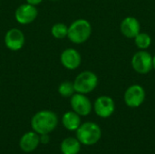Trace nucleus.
I'll return each mask as SVG.
<instances>
[{
	"label": "nucleus",
	"mask_w": 155,
	"mask_h": 154,
	"mask_svg": "<svg viewBox=\"0 0 155 154\" xmlns=\"http://www.w3.org/2000/svg\"><path fill=\"white\" fill-rule=\"evenodd\" d=\"M58 125L57 115L49 110L37 112L31 119V127L34 132L41 134H49Z\"/></svg>",
	"instance_id": "nucleus-1"
},
{
	"label": "nucleus",
	"mask_w": 155,
	"mask_h": 154,
	"mask_svg": "<svg viewBox=\"0 0 155 154\" xmlns=\"http://www.w3.org/2000/svg\"><path fill=\"white\" fill-rule=\"evenodd\" d=\"M75 132L78 141L81 143V144L86 146L96 144L102 137V131L100 126L92 122H86L83 124L81 123Z\"/></svg>",
	"instance_id": "nucleus-2"
},
{
	"label": "nucleus",
	"mask_w": 155,
	"mask_h": 154,
	"mask_svg": "<svg viewBox=\"0 0 155 154\" xmlns=\"http://www.w3.org/2000/svg\"><path fill=\"white\" fill-rule=\"evenodd\" d=\"M92 34L91 24L85 19H77L68 26L67 37L74 44L86 42Z\"/></svg>",
	"instance_id": "nucleus-3"
},
{
	"label": "nucleus",
	"mask_w": 155,
	"mask_h": 154,
	"mask_svg": "<svg viewBox=\"0 0 155 154\" xmlns=\"http://www.w3.org/2000/svg\"><path fill=\"white\" fill-rule=\"evenodd\" d=\"M73 83L75 93L86 94L93 92L97 87L98 77L91 71H84L80 73Z\"/></svg>",
	"instance_id": "nucleus-4"
},
{
	"label": "nucleus",
	"mask_w": 155,
	"mask_h": 154,
	"mask_svg": "<svg viewBox=\"0 0 155 154\" xmlns=\"http://www.w3.org/2000/svg\"><path fill=\"white\" fill-rule=\"evenodd\" d=\"M70 104L74 113L80 116H87L92 112V103L89 98L83 93H75L70 97Z\"/></svg>",
	"instance_id": "nucleus-5"
},
{
	"label": "nucleus",
	"mask_w": 155,
	"mask_h": 154,
	"mask_svg": "<svg viewBox=\"0 0 155 154\" xmlns=\"http://www.w3.org/2000/svg\"><path fill=\"white\" fill-rule=\"evenodd\" d=\"M132 65L137 73L142 74H148L153 69V57L146 51L137 52L133 56Z\"/></svg>",
	"instance_id": "nucleus-6"
},
{
	"label": "nucleus",
	"mask_w": 155,
	"mask_h": 154,
	"mask_svg": "<svg viewBox=\"0 0 155 154\" xmlns=\"http://www.w3.org/2000/svg\"><path fill=\"white\" fill-rule=\"evenodd\" d=\"M38 15L37 8L27 3L19 5L15 12V18L20 25H29L33 23Z\"/></svg>",
	"instance_id": "nucleus-7"
},
{
	"label": "nucleus",
	"mask_w": 155,
	"mask_h": 154,
	"mask_svg": "<svg viewBox=\"0 0 155 154\" xmlns=\"http://www.w3.org/2000/svg\"><path fill=\"white\" fill-rule=\"evenodd\" d=\"M145 99V91L139 84L130 86L124 93V103L131 108L139 107Z\"/></svg>",
	"instance_id": "nucleus-8"
},
{
	"label": "nucleus",
	"mask_w": 155,
	"mask_h": 154,
	"mask_svg": "<svg viewBox=\"0 0 155 154\" xmlns=\"http://www.w3.org/2000/svg\"><path fill=\"white\" fill-rule=\"evenodd\" d=\"M5 44L7 49L13 52L19 51L25 44V34L18 28L9 29L5 35Z\"/></svg>",
	"instance_id": "nucleus-9"
},
{
	"label": "nucleus",
	"mask_w": 155,
	"mask_h": 154,
	"mask_svg": "<svg viewBox=\"0 0 155 154\" xmlns=\"http://www.w3.org/2000/svg\"><path fill=\"white\" fill-rule=\"evenodd\" d=\"M115 109L114 100L106 95H102L98 97L94 104V110L95 113L101 118L110 117Z\"/></svg>",
	"instance_id": "nucleus-10"
},
{
	"label": "nucleus",
	"mask_w": 155,
	"mask_h": 154,
	"mask_svg": "<svg viewBox=\"0 0 155 154\" xmlns=\"http://www.w3.org/2000/svg\"><path fill=\"white\" fill-rule=\"evenodd\" d=\"M62 65L68 70L77 69L82 62L80 53L74 48H67L64 50L60 55Z\"/></svg>",
	"instance_id": "nucleus-11"
},
{
	"label": "nucleus",
	"mask_w": 155,
	"mask_h": 154,
	"mask_svg": "<svg viewBox=\"0 0 155 154\" xmlns=\"http://www.w3.org/2000/svg\"><path fill=\"white\" fill-rule=\"evenodd\" d=\"M40 144L39 134L35 132L25 133L19 141V147L25 152H33Z\"/></svg>",
	"instance_id": "nucleus-12"
},
{
	"label": "nucleus",
	"mask_w": 155,
	"mask_h": 154,
	"mask_svg": "<svg viewBox=\"0 0 155 154\" xmlns=\"http://www.w3.org/2000/svg\"><path fill=\"white\" fill-rule=\"evenodd\" d=\"M121 31L123 34L128 38H134L141 30L139 21L132 16L126 17L121 23Z\"/></svg>",
	"instance_id": "nucleus-13"
},
{
	"label": "nucleus",
	"mask_w": 155,
	"mask_h": 154,
	"mask_svg": "<svg viewBox=\"0 0 155 154\" xmlns=\"http://www.w3.org/2000/svg\"><path fill=\"white\" fill-rule=\"evenodd\" d=\"M62 123L66 130L70 132H74L81 125V117L74 111H69L63 115Z\"/></svg>",
	"instance_id": "nucleus-14"
},
{
	"label": "nucleus",
	"mask_w": 155,
	"mask_h": 154,
	"mask_svg": "<svg viewBox=\"0 0 155 154\" xmlns=\"http://www.w3.org/2000/svg\"><path fill=\"white\" fill-rule=\"evenodd\" d=\"M81 151V143L77 138L68 137L63 140L61 143V152L63 154H78Z\"/></svg>",
	"instance_id": "nucleus-15"
},
{
	"label": "nucleus",
	"mask_w": 155,
	"mask_h": 154,
	"mask_svg": "<svg viewBox=\"0 0 155 154\" xmlns=\"http://www.w3.org/2000/svg\"><path fill=\"white\" fill-rule=\"evenodd\" d=\"M68 26L64 23H55L51 27V34L55 39H64L67 37Z\"/></svg>",
	"instance_id": "nucleus-16"
},
{
	"label": "nucleus",
	"mask_w": 155,
	"mask_h": 154,
	"mask_svg": "<svg viewBox=\"0 0 155 154\" xmlns=\"http://www.w3.org/2000/svg\"><path fill=\"white\" fill-rule=\"evenodd\" d=\"M59 94L62 97H65V98H69L71 97L74 93H75V90L74 87V83L70 82V81H64L62 82L57 89Z\"/></svg>",
	"instance_id": "nucleus-17"
},
{
	"label": "nucleus",
	"mask_w": 155,
	"mask_h": 154,
	"mask_svg": "<svg viewBox=\"0 0 155 154\" xmlns=\"http://www.w3.org/2000/svg\"><path fill=\"white\" fill-rule=\"evenodd\" d=\"M135 44L141 48V49H146L151 45L152 39L151 36L145 33H139L135 37H134Z\"/></svg>",
	"instance_id": "nucleus-18"
},
{
	"label": "nucleus",
	"mask_w": 155,
	"mask_h": 154,
	"mask_svg": "<svg viewBox=\"0 0 155 154\" xmlns=\"http://www.w3.org/2000/svg\"><path fill=\"white\" fill-rule=\"evenodd\" d=\"M39 139H40V143H43V144H47L50 142V136L47 133L39 135Z\"/></svg>",
	"instance_id": "nucleus-19"
},
{
	"label": "nucleus",
	"mask_w": 155,
	"mask_h": 154,
	"mask_svg": "<svg viewBox=\"0 0 155 154\" xmlns=\"http://www.w3.org/2000/svg\"><path fill=\"white\" fill-rule=\"evenodd\" d=\"M25 1H26L27 4L32 5H35V6L38 5L39 4H41L43 2V0H25Z\"/></svg>",
	"instance_id": "nucleus-20"
},
{
	"label": "nucleus",
	"mask_w": 155,
	"mask_h": 154,
	"mask_svg": "<svg viewBox=\"0 0 155 154\" xmlns=\"http://www.w3.org/2000/svg\"><path fill=\"white\" fill-rule=\"evenodd\" d=\"M153 68L155 69V55L154 57H153Z\"/></svg>",
	"instance_id": "nucleus-21"
},
{
	"label": "nucleus",
	"mask_w": 155,
	"mask_h": 154,
	"mask_svg": "<svg viewBox=\"0 0 155 154\" xmlns=\"http://www.w3.org/2000/svg\"><path fill=\"white\" fill-rule=\"evenodd\" d=\"M50 1H53V2H56V1H60V0H50Z\"/></svg>",
	"instance_id": "nucleus-22"
}]
</instances>
